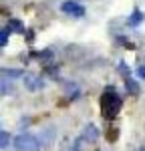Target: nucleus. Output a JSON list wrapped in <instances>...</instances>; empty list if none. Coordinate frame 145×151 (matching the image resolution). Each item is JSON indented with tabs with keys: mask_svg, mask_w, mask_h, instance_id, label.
I'll use <instances>...</instances> for the list:
<instances>
[{
	"mask_svg": "<svg viewBox=\"0 0 145 151\" xmlns=\"http://www.w3.org/2000/svg\"><path fill=\"white\" fill-rule=\"evenodd\" d=\"M10 32H20V35H24L26 32V28H24V24L18 20V18H10L8 20V26H6Z\"/></svg>",
	"mask_w": 145,
	"mask_h": 151,
	"instance_id": "423d86ee",
	"label": "nucleus"
},
{
	"mask_svg": "<svg viewBox=\"0 0 145 151\" xmlns=\"http://www.w3.org/2000/svg\"><path fill=\"white\" fill-rule=\"evenodd\" d=\"M24 38H26L28 42H32V40H34V30H32V28H28V30L24 32Z\"/></svg>",
	"mask_w": 145,
	"mask_h": 151,
	"instance_id": "2eb2a0df",
	"label": "nucleus"
},
{
	"mask_svg": "<svg viewBox=\"0 0 145 151\" xmlns=\"http://www.w3.org/2000/svg\"><path fill=\"white\" fill-rule=\"evenodd\" d=\"M22 81H24V87L28 91H40V89H45V79L40 75H36V73H24Z\"/></svg>",
	"mask_w": 145,
	"mask_h": 151,
	"instance_id": "7ed1b4c3",
	"label": "nucleus"
},
{
	"mask_svg": "<svg viewBox=\"0 0 145 151\" xmlns=\"http://www.w3.org/2000/svg\"><path fill=\"white\" fill-rule=\"evenodd\" d=\"M14 149L18 151H38L40 149V141L32 133H20L14 139Z\"/></svg>",
	"mask_w": 145,
	"mask_h": 151,
	"instance_id": "f03ea898",
	"label": "nucleus"
},
{
	"mask_svg": "<svg viewBox=\"0 0 145 151\" xmlns=\"http://www.w3.org/2000/svg\"><path fill=\"white\" fill-rule=\"evenodd\" d=\"M129 26H139V24L143 22V12L139 10V8H135V10L131 12V16H129Z\"/></svg>",
	"mask_w": 145,
	"mask_h": 151,
	"instance_id": "0eeeda50",
	"label": "nucleus"
},
{
	"mask_svg": "<svg viewBox=\"0 0 145 151\" xmlns=\"http://www.w3.org/2000/svg\"><path fill=\"white\" fill-rule=\"evenodd\" d=\"M137 151H145V145H143V147H139V149H137Z\"/></svg>",
	"mask_w": 145,
	"mask_h": 151,
	"instance_id": "f3484780",
	"label": "nucleus"
},
{
	"mask_svg": "<svg viewBox=\"0 0 145 151\" xmlns=\"http://www.w3.org/2000/svg\"><path fill=\"white\" fill-rule=\"evenodd\" d=\"M32 57L40 58V60H48V58H52V52L50 50H42V52H32Z\"/></svg>",
	"mask_w": 145,
	"mask_h": 151,
	"instance_id": "ddd939ff",
	"label": "nucleus"
},
{
	"mask_svg": "<svg viewBox=\"0 0 145 151\" xmlns=\"http://www.w3.org/2000/svg\"><path fill=\"white\" fill-rule=\"evenodd\" d=\"M135 73H137V77L145 79V67H143V65H141V67H137V70H135Z\"/></svg>",
	"mask_w": 145,
	"mask_h": 151,
	"instance_id": "dca6fc26",
	"label": "nucleus"
},
{
	"mask_svg": "<svg viewBox=\"0 0 145 151\" xmlns=\"http://www.w3.org/2000/svg\"><path fill=\"white\" fill-rule=\"evenodd\" d=\"M121 107H123V99L117 95L115 87H107L103 91V95H101V115L105 119H109V121H113L119 115Z\"/></svg>",
	"mask_w": 145,
	"mask_h": 151,
	"instance_id": "f257e3e1",
	"label": "nucleus"
},
{
	"mask_svg": "<svg viewBox=\"0 0 145 151\" xmlns=\"http://www.w3.org/2000/svg\"><path fill=\"white\" fill-rule=\"evenodd\" d=\"M0 145H2V149H8L10 147V135H8V131H0Z\"/></svg>",
	"mask_w": 145,
	"mask_h": 151,
	"instance_id": "9d476101",
	"label": "nucleus"
},
{
	"mask_svg": "<svg viewBox=\"0 0 145 151\" xmlns=\"http://www.w3.org/2000/svg\"><path fill=\"white\" fill-rule=\"evenodd\" d=\"M83 139L85 141H93L95 143L97 139H99V129H97V125H93V123H89V125H85V129H83Z\"/></svg>",
	"mask_w": 145,
	"mask_h": 151,
	"instance_id": "39448f33",
	"label": "nucleus"
},
{
	"mask_svg": "<svg viewBox=\"0 0 145 151\" xmlns=\"http://www.w3.org/2000/svg\"><path fill=\"white\" fill-rule=\"evenodd\" d=\"M125 87H127V93H129V95H133V97H139V83H135L131 77H127Z\"/></svg>",
	"mask_w": 145,
	"mask_h": 151,
	"instance_id": "6e6552de",
	"label": "nucleus"
},
{
	"mask_svg": "<svg viewBox=\"0 0 145 151\" xmlns=\"http://www.w3.org/2000/svg\"><path fill=\"white\" fill-rule=\"evenodd\" d=\"M117 137H119V129H117V127H111V129H109V133H107V139L109 141H115Z\"/></svg>",
	"mask_w": 145,
	"mask_h": 151,
	"instance_id": "4468645a",
	"label": "nucleus"
},
{
	"mask_svg": "<svg viewBox=\"0 0 145 151\" xmlns=\"http://www.w3.org/2000/svg\"><path fill=\"white\" fill-rule=\"evenodd\" d=\"M8 35H10L8 28H2V30H0V45H2V47L8 45Z\"/></svg>",
	"mask_w": 145,
	"mask_h": 151,
	"instance_id": "f8f14e48",
	"label": "nucleus"
},
{
	"mask_svg": "<svg viewBox=\"0 0 145 151\" xmlns=\"http://www.w3.org/2000/svg\"><path fill=\"white\" fill-rule=\"evenodd\" d=\"M117 70H119V73L123 75V77H125V79H127V77H129V73H131L129 65H127L125 60H119V65H117Z\"/></svg>",
	"mask_w": 145,
	"mask_h": 151,
	"instance_id": "9b49d317",
	"label": "nucleus"
},
{
	"mask_svg": "<svg viewBox=\"0 0 145 151\" xmlns=\"http://www.w3.org/2000/svg\"><path fill=\"white\" fill-rule=\"evenodd\" d=\"M2 77H10V79H18V77H24L22 69H2Z\"/></svg>",
	"mask_w": 145,
	"mask_h": 151,
	"instance_id": "1a4fd4ad",
	"label": "nucleus"
},
{
	"mask_svg": "<svg viewBox=\"0 0 145 151\" xmlns=\"http://www.w3.org/2000/svg\"><path fill=\"white\" fill-rule=\"evenodd\" d=\"M60 10L65 12V14H71V16H75V18H81V16H85L83 4H79V2H75V0H65V2H62V6H60Z\"/></svg>",
	"mask_w": 145,
	"mask_h": 151,
	"instance_id": "20e7f679",
	"label": "nucleus"
}]
</instances>
